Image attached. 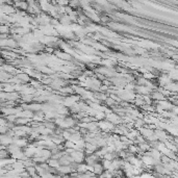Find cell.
Wrapping results in <instances>:
<instances>
[{"label":"cell","instance_id":"1","mask_svg":"<svg viewBox=\"0 0 178 178\" xmlns=\"http://www.w3.org/2000/svg\"><path fill=\"white\" fill-rule=\"evenodd\" d=\"M70 156L72 157L73 159V163H82L85 159V153L82 151H78V150H73L72 152L70 153Z\"/></svg>","mask_w":178,"mask_h":178}]
</instances>
